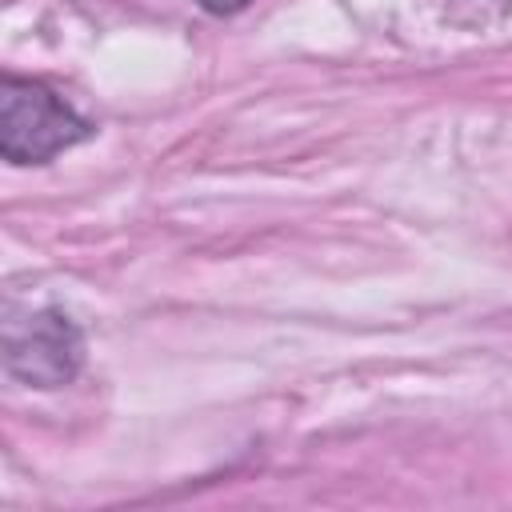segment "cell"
I'll list each match as a JSON object with an SVG mask.
<instances>
[{
  "instance_id": "obj_1",
  "label": "cell",
  "mask_w": 512,
  "mask_h": 512,
  "mask_svg": "<svg viewBox=\"0 0 512 512\" xmlns=\"http://www.w3.org/2000/svg\"><path fill=\"white\" fill-rule=\"evenodd\" d=\"M92 136V124L48 84L0 76V156L8 164H48L64 148Z\"/></svg>"
},
{
  "instance_id": "obj_2",
  "label": "cell",
  "mask_w": 512,
  "mask_h": 512,
  "mask_svg": "<svg viewBox=\"0 0 512 512\" xmlns=\"http://www.w3.org/2000/svg\"><path fill=\"white\" fill-rule=\"evenodd\" d=\"M84 364L80 328L56 308L8 312L4 320V368L32 388H60Z\"/></svg>"
},
{
  "instance_id": "obj_3",
  "label": "cell",
  "mask_w": 512,
  "mask_h": 512,
  "mask_svg": "<svg viewBox=\"0 0 512 512\" xmlns=\"http://www.w3.org/2000/svg\"><path fill=\"white\" fill-rule=\"evenodd\" d=\"M248 4H252V0H200V8L212 12V16H232V12L248 8Z\"/></svg>"
}]
</instances>
